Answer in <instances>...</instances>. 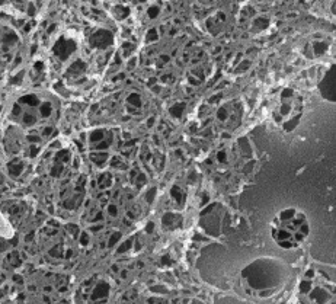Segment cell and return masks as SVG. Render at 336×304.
<instances>
[{"label": "cell", "mask_w": 336, "mask_h": 304, "mask_svg": "<svg viewBox=\"0 0 336 304\" xmlns=\"http://www.w3.org/2000/svg\"><path fill=\"white\" fill-rule=\"evenodd\" d=\"M74 48H76V45H74L73 41H67V39L61 38V39L55 44V47H54V53H55L61 60H65L67 57H69V55L74 51Z\"/></svg>", "instance_id": "1"}, {"label": "cell", "mask_w": 336, "mask_h": 304, "mask_svg": "<svg viewBox=\"0 0 336 304\" xmlns=\"http://www.w3.org/2000/svg\"><path fill=\"white\" fill-rule=\"evenodd\" d=\"M111 42H112V35H111V32H108L105 29L96 31L95 35L92 36V39H90V44L93 47H101V48H102V47L109 45Z\"/></svg>", "instance_id": "2"}, {"label": "cell", "mask_w": 336, "mask_h": 304, "mask_svg": "<svg viewBox=\"0 0 336 304\" xmlns=\"http://www.w3.org/2000/svg\"><path fill=\"white\" fill-rule=\"evenodd\" d=\"M7 169H9V173L12 176H18L22 170H24V165H22V161L15 160V161H10L7 165Z\"/></svg>", "instance_id": "3"}, {"label": "cell", "mask_w": 336, "mask_h": 304, "mask_svg": "<svg viewBox=\"0 0 336 304\" xmlns=\"http://www.w3.org/2000/svg\"><path fill=\"white\" fill-rule=\"evenodd\" d=\"M108 295V285L105 284V282H101L96 288H95V291H93V300H98V298H105Z\"/></svg>", "instance_id": "4"}, {"label": "cell", "mask_w": 336, "mask_h": 304, "mask_svg": "<svg viewBox=\"0 0 336 304\" xmlns=\"http://www.w3.org/2000/svg\"><path fill=\"white\" fill-rule=\"evenodd\" d=\"M184 111H185V105H184V103H175V105L169 109V112L175 116V118H181L182 113H184Z\"/></svg>", "instance_id": "5"}, {"label": "cell", "mask_w": 336, "mask_h": 304, "mask_svg": "<svg viewBox=\"0 0 336 304\" xmlns=\"http://www.w3.org/2000/svg\"><path fill=\"white\" fill-rule=\"evenodd\" d=\"M84 70V64H83V61H80V60H77L76 63H73L72 66H70V68H69V73L70 74H79V73H82Z\"/></svg>", "instance_id": "6"}, {"label": "cell", "mask_w": 336, "mask_h": 304, "mask_svg": "<svg viewBox=\"0 0 336 304\" xmlns=\"http://www.w3.org/2000/svg\"><path fill=\"white\" fill-rule=\"evenodd\" d=\"M128 103H130V106L140 108L141 106V99H140L138 93H131V95L128 96Z\"/></svg>", "instance_id": "7"}, {"label": "cell", "mask_w": 336, "mask_h": 304, "mask_svg": "<svg viewBox=\"0 0 336 304\" xmlns=\"http://www.w3.org/2000/svg\"><path fill=\"white\" fill-rule=\"evenodd\" d=\"M90 157H92V160L96 163V165H99V166H101L103 161H106V159H108V153H102V151H101V153H95V154H92Z\"/></svg>", "instance_id": "8"}, {"label": "cell", "mask_w": 336, "mask_h": 304, "mask_svg": "<svg viewBox=\"0 0 336 304\" xmlns=\"http://www.w3.org/2000/svg\"><path fill=\"white\" fill-rule=\"evenodd\" d=\"M103 135H105V132L102 130H96V131H93L90 134V141L98 144L99 141H102V140H103Z\"/></svg>", "instance_id": "9"}, {"label": "cell", "mask_w": 336, "mask_h": 304, "mask_svg": "<svg viewBox=\"0 0 336 304\" xmlns=\"http://www.w3.org/2000/svg\"><path fill=\"white\" fill-rule=\"evenodd\" d=\"M20 102H22V103H28V105H31V106H35V105L38 103V99H36L35 95H26V96H24V98H20Z\"/></svg>", "instance_id": "10"}, {"label": "cell", "mask_w": 336, "mask_h": 304, "mask_svg": "<svg viewBox=\"0 0 336 304\" xmlns=\"http://www.w3.org/2000/svg\"><path fill=\"white\" fill-rule=\"evenodd\" d=\"M294 214H296L294 209H285V211H282V213L279 214V220H281V221H289L291 218L294 217Z\"/></svg>", "instance_id": "11"}, {"label": "cell", "mask_w": 336, "mask_h": 304, "mask_svg": "<svg viewBox=\"0 0 336 304\" xmlns=\"http://www.w3.org/2000/svg\"><path fill=\"white\" fill-rule=\"evenodd\" d=\"M326 50H327V45L325 42H316L314 44V53H316V55H322Z\"/></svg>", "instance_id": "12"}, {"label": "cell", "mask_w": 336, "mask_h": 304, "mask_svg": "<svg viewBox=\"0 0 336 304\" xmlns=\"http://www.w3.org/2000/svg\"><path fill=\"white\" fill-rule=\"evenodd\" d=\"M69 159H70V154L67 150H61L55 154V160H60V161H67Z\"/></svg>", "instance_id": "13"}, {"label": "cell", "mask_w": 336, "mask_h": 304, "mask_svg": "<svg viewBox=\"0 0 336 304\" xmlns=\"http://www.w3.org/2000/svg\"><path fill=\"white\" fill-rule=\"evenodd\" d=\"M39 111H41V115H42V116H48V115L51 113V105H50V103H42L41 108H39Z\"/></svg>", "instance_id": "14"}, {"label": "cell", "mask_w": 336, "mask_h": 304, "mask_svg": "<svg viewBox=\"0 0 336 304\" xmlns=\"http://www.w3.org/2000/svg\"><path fill=\"white\" fill-rule=\"evenodd\" d=\"M172 197H173V198H176L179 202H181V201L184 199V195H182L181 189H179L177 186H173V188H172Z\"/></svg>", "instance_id": "15"}, {"label": "cell", "mask_w": 336, "mask_h": 304, "mask_svg": "<svg viewBox=\"0 0 336 304\" xmlns=\"http://www.w3.org/2000/svg\"><path fill=\"white\" fill-rule=\"evenodd\" d=\"M63 165L61 163H57V165H54V168L51 169V176H60V173L63 172Z\"/></svg>", "instance_id": "16"}, {"label": "cell", "mask_w": 336, "mask_h": 304, "mask_svg": "<svg viewBox=\"0 0 336 304\" xmlns=\"http://www.w3.org/2000/svg\"><path fill=\"white\" fill-rule=\"evenodd\" d=\"M297 124H298V118H296L294 121H293V120H289L288 122H285V124H284V130L289 131V130H293V128L297 125Z\"/></svg>", "instance_id": "17"}, {"label": "cell", "mask_w": 336, "mask_h": 304, "mask_svg": "<svg viewBox=\"0 0 336 304\" xmlns=\"http://www.w3.org/2000/svg\"><path fill=\"white\" fill-rule=\"evenodd\" d=\"M109 144H111V138H108V140H102V143H98V144L95 146V149H98V150H103V149H108V147H109Z\"/></svg>", "instance_id": "18"}, {"label": "cell", "mask_w": 336, "mask_h": 304, "mask_svg": "<svg viewBox=\"0 0 336 304\" xmlns=\"http://www.w3.org/2000/svg\"><path fill=\"white\" fill-rule=\"evenodd\" d=\"M16 39H18V38H16V35H15V34H6V35H5V38H3L5 44H7V45H9V44L16 42Z\"/></svg>", "instance_id": "19"}, {"label": "cell", "mask_w": 336, "mask_h": 304, "mask_svg": "<svg viewBox=\"0 0 336 304\" xmlns=\"http://www.w3.org/2000/svg\"><path fill=\"white\" fill-rule=\"evenodd\" d=\"M227 116H229V113H227V109H224V108L218 109V112H217V118H218V120L224 121V120H227Z\"/></svg>", "instance_id": "20"}, {"label": "cell", "mask_w": 336, "mask_h": 304, "mask_svg": "<svg viewBox=\"0 0 336 304\" xmlns=\"http://www.w3.org/2000/svg\"><path fill=\"white\" fill-rule=\"evenodd\" d=\"M157 39V31L156 29H150L147 32V41H156Z\"/></svg>", "instance_id": "21"}, {"label": "cell", "mask_w": 336, "mask_h": 304, "mask_svg": "<svg viewBox=\"0 0 336 304\" xmlns=\"http://www.w3.org/2000/svg\"><path fill=\"white\" fill-rule=\"evenodd\" d=\"M255 25H256V26L259 25V28H265V26L268 25V19H265V18H258V19L255 20Z\"/></svg>", "instance_id": "22"}, {"label": "cell", "mask_w": 336, "mask_h": 304, "mask_svg": "<svg viewBox=\"0 0 336 304\" xmlns=\"http://www.w3.org/2000/svg\"><path fill=\"white\" fill-rule=\"evenodd\" d=\"M24 122H25V124H28V125L34 124V122H35V116H34V115H31V113H25V116H24Z\"/></svg>", "instance_id": "23"}, {"label": "cell", "mask_w": 336, "mask_h": 304, "mask_svg": "<svg viewBox=\"0 0 336 304\" xmlns=\"http://www.w3.org/2000/svg\"><path fill=\"white\" fill-rule=\"evenodd\" d=\"M119 237H121V233H114V236H112V237L109 239L108 246H109V247H111V246H114V245L117 243V240H119Z\"/></svg>", "instance_id": "24"}, {"label": "cell", "mask_w": 336, "mask_h": 304, "mask_svg": "<svg viewBox=\"0 0 336 304\" xmlns=\"http://www.w3.org/2000/svg\"><path fill=\"white\" fill-rule=\"evenodd\" d=\"M157 13H159V6H153L148 9V16L150 18H157Z\"/></svg>", "instance_id": "25"}, {"label": "cell", "mask_w": 336, "mask_h": 304, "mask_svg": "<svg viewBox=\"0 0 336 304\" xmlns=\"http://www.w3.org/2000/svg\"><path fill=\"white\" fill-rule=\"evenodd\" d=\"M217 159H218L220 163H226V161H227V154H226V151H218Z\"/></svg>", "instance_id": "26"}, {"label": "cell", "mask_w": 336, "mask_h": 304, "mask_svg": "<svg viewBox=\"0 0 336 304\" xmlns=\"http://www.w3.org/2000/svg\"><path fill=\"white\" fill-rule=\"evenodd\" d=\"M131 247V240H127L119 249H118V253H122V252H125V250H128Z\"/></svg>", "instance_id": "27"}, {"label": "cell", "mask_w": 336, "mask_h": 304, "mask_svg": "<svg viewBox=\"0 0 336 304\" xmlns=\"http://www.w3.org/2000/svg\"><path fill=\"white\" fill-rule=\"evenodd\" d=\"M22 77H24V72H20V73H19L18 76H15V77H13V79H12L10 82H12L13 84H18V83H19V82L22 80Z\"/></svg>", "instance_id": "28"}, {"label": "cell", "mask_w": 336, "mask_h": 304, "mask_svg": "<svg viewBox=\"0 0 336 304\" xmlns=\"http://www.w3.org/2000/svg\"><path fill=\"white\" fill-rule=\"evenodd\" d=\"M154 194H156V188H153V189H150V191H148V194H147V201H148V202H151V201H153Z\"/></svg>", "instance_id": "29"}, {"label": "cell", "mask_w": 336, "mask_h": 304, "mask_svg": "<svg viewBox=\"0 0 336 304\" xmlns=\"http://www.w3.org/2000/svg\"><path fill=\"white\" fill-rule=\"evenodd\" d=\"M108 211H109V214H111V216H114V217L118 214V211H117V207H115V205H109Z\"/></svg>", "instance_id": "30"}, {"label": "cell", "mask_w": 336, "mask_h": 304, "mask_svg": "<svg viewBox=\"0 0 336 304\" xmlns=\"http://www.w3.org/2000/svg\"><path fill=\"white\" fill-rule=\"evenodd\" d=\"M124 50H125V54L128 55V51L131 53V51L134 50V45H132V44H124Z\"/></svg>", "instance_id": "31"}, {"label": "cell", "mask_w": 336, "mask_h": 304, "mask_svg": "<svg viewBox=\"0 0 336 304\" xmlns=\"http://www.w3.org/2000/svg\"><path fill=\"white\" fill-rule=\"evenodd\" d=\"M293 90H291V89H285L284 92H282V98H289V96H293Z\"/></svg>", "instance_id": "32"}, {"label": "cell", "mask_w": 336, "mask_h": 304, "mask_svg": "<svg viewBox=\"0 0 336 304\" xmlns=\"http://www.w3.org/2000/svg\"><path fill=\"white\" fill-rule=\"evenodd\" d=\"M310 290V282L308 281H306V282H303L301 284V291H304V293H307Z\"/></svg>", "instance_id": "33"}, {"label": "cell", "mask_w": 336, "mask_h": 304, "mask_svg": "<svg viewBox=\"0 0 336 304\" xmlns=\"http://www.w3.org/2000/svg\"><path fill=\"white\" fill-rule=\"evenodd\" d=\"M87 242H89V237H87L86 233H83L82 237H80V243H82V245H87Z\"/></svg>", "instance_id": "34"}, {"label": "cell", "mask_w": 336, "mask_h": 304, "mask_svg": "<svg viewBox=\"0 0 336 304\" xmlns=\"http://www.w3.org/2000/svg\"><path fill=\"white\" fill-rule=\"evenodd\" d=\"M122 163H121V160L119 159H117V157H114L112 159V166H115V168H118V166H121Z\"/></svg>", "instance_id": "35"}, {"label": "cell", "mask_w": 336, "mask_h": 304, "mask_svg": "<svg viewBox=\"0 0 336 304\" xmlns=\"http://www.w3.org/2000/svg\"><path fill=\"white\" fill-rule=\"evenodd\" d=\"M144 183H146V178L143 173H140L138 175V185H144Z\"/></svg>", "instance_id": "36"}, {"label": "cell", "mask_w": 336, "mask_h": 304, "mask_svg": "<svg viewBox=\"0 0 336 304\" xmlns=\"http://www.w3.org/2000/svg\"><path fill=\"white\" fill-rule=\"evenodd\" d=\"M28 140H29L31 143H38V141H39V138H38V137H35V135H29V137H28Z\"/></svg>", "instance_id": "37"}, {"label": "cell", "mask_w": 336, "mask_h": 304, "mask_svg": "<svg viewBox=\"0 0 336 304\" xmlns=\"http://www.w3.org/2000/svg\"><path fill=\"white\" fill-rule=\"evenodd\" d=\"M31 156H36L38 154V147H31Z\"/></svg>", "instance_id": "38"}, {"label": "cell", "mask_w": 336, "mask_h": 304, "mask_svg": "<svg viewBox=\"0 0 336 304\" xmlns=\"http://www.w3.org/2000/svg\"><path fill=\"white\" fill-rule=\"evenodd\" d=\"M51 132H53V128H51V127H47L45 130H44V135H50Z\"/></svg>", "instance_id": "39"}, {"label": "cell", "mask_w": 336, "mask_h": 304, "mask_svg": "<svg viewBox=\"0 0 336 304\" xmlns=\"http://www.w3.org/2000/svg\"><path fill=\"white\" fill-rule=\"evenodd\" d=\"M19 112H20V108H19L18 105H15V108H13V113H15V115H18Z\"/></svg>", "instance_id": "40"}, {"label": "cell", "mask_w": 336, "mask_h": 304, "mask_svg": "<svg viewBox=\"0 0 336 304\" xmlns=\"http://www.w3.org/2000/svg\"><path fill=\"white\" fill-rule=\"evenodd\" d=\"M160 60H162L163 63H167V61H169V55H162V57H160Z\"/></svg>", "instance_id": "41"}, {"label": "cell", "mask_w": 336, "mask_h": 304, "mask_svg": "<svg viewBox=\"0 0 336 304\" xmlns=\"http://www.w3.org/2000/svg\"><path fill=\"white\" fill-rule=\"evenodd\" d=\"M189 82H191L192 84H198V83H199L198 80H195V79H192V77H189Z\"/></svg>", "instance_id": "42"}, {"label": "cell", "mask_w": 336, "mask_h": 304, "mask_svg": "<svg viewBox=\"0 0 336 304\" xmlns=\"http://www.w3.org/2000/svg\"><path fill=\"white\" fill-rule=\"evenodd\" d=\"M35 68L41 70V68H42V63H36V64H35Z\"/></svg>", "instance_id": "43"}, {"label": "cell", "mask_w": 336, "mask_h": 304, "mask_svg": "<svg viewBox=\"0 0 336 304\" xmlns=\"http://www.w3.org/2000/svg\"><path fill=\"white\" fill-rule=\"evenodd\" d=\"M153 227H154V226H153V224L150 223V224L147 226V231H151V228H153Z\"/></svg>", "instance_id": "44"}, {"label": "cell", "mask_w": 336, "mask_h": 304, "mask_svg": "<svg viewBox=\"0 0 336 304\" xmlns=\"http://www.w3.org/2000/svg\"><path fill=\"white\" fill-rule=\"evenodd\" d=\"M29 13H31V15H34V6H32V5L29 6Z\"/></svg>", "instance_id": "45"}, {"label": "cell", "mask_w": 336, "mask_h": 304, "mask_svg": "<svg viewBox=\"0 0 336 304\" xmlns=\"http://www.w3.org/2000/svg\"><path fill=\"white\" fill-rule=\"evenodd\" d=\"M153 90H154V92H160V87H159V86H154Z\"/></svg>", "instance_id": "46"}, {"label": "cell", "mask_w": 336, "mask_h": 304, "mask_svg": "<svg viewBox=\"0 0 336 304\" xmlns=\"http://www.w3.org/2000/svg\"><path fill=\"white\" fill-rule=\"evenodd\" d=\"M153 122H154V120H153V118H150V120H148V122H147V124H148V127H150Z\"/></svg>", "instance_id": "47"}, {"label": "cell", "mask_w": 336, "mask_h": 304, "mask_svg": "<svg viewBox=\"0 0 336 304\" xmlns=\"http://www.w3.org/2000/svg\"><path fill=\"white\" fill-rule=\"evenodd\" d=\"M0 77H2V76H0Z\"/></svg>", "instance_id": "48"}]
</instances>
